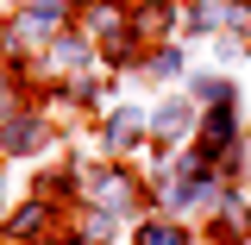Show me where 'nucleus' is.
<instances>
[{"instance_id":"f03ea898","label":"nucleus","mask_w":251,"mask_h":245,"mask_svg":"<svg viewBox=\"0 0 251 245\" xmlns=\"http://www.w3.org/2000/svg\"><path fill=\"white\" fill-rule=\"evenodd\" d=\"M145 245H182V233H170V226H151V239Z\"/></svg>"},{"instance_id":"f257e3e1","label":"nucleus","mask_w":251,"mask_h":245,"mask_svg":"<svg viewBox=\"0 0 251 245\" xmlns=\"http://www.w3.org/2000/svg\"><path fill=\"white\" fill-rule=\"evenodd\" d=\"M132 138H138V113H120L113 120V145H132Z\"/></svg>"}]
</instances>
